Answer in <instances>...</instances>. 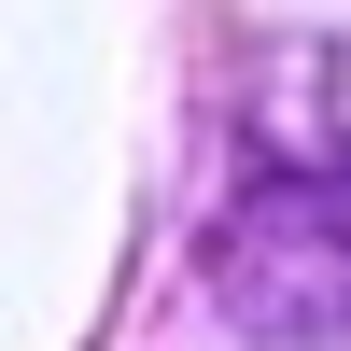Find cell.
<instances>
[{
	"label": "cell",
	"instance_id": "1",
	"mask_svg": "<svg viewBox=\"0 0 351 351\" xmlns=\"http://www.w3.org/2000/svg\"><path fill=\"white\" fill-rule=\"evenodd\" d=\"M197 281L267 351H351V169H253L211 211Z\"/></svg>",
	"mask_w": 351,
	"mask_h": 351
}]
</instances>
